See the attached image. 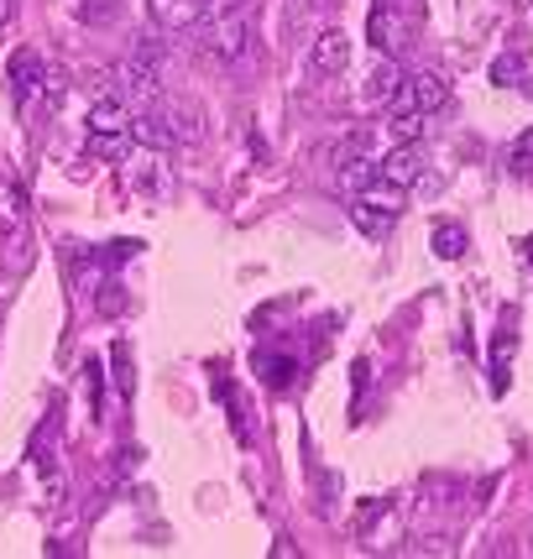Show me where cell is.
<instances>
[{"instance_id": "obj_1", "label": "cell", "mask_w": 533, "mask_h": 559, "mask_svg": "<svg viewBox=\"0 0 533 559\" xmlns=\"http://www.w3.org/2000/svg\"><path fill=\"white\" fill-rule=\"evenodd\" d=\"M194 32L220 63H246L257 52V0H210Z\"/></svg>"}, {"instance_id": "obj_2", "label": "cell", "mask_w": 533, "mask_h": 559, "mask_svg": "<svg viewBox=\"0 0 533 559\" xmlns=\"http://www.w3.org/2000/svg\"><path fill=\"white\" fill-rule=\"evenodd\" d=\"M403 204H408V189H398V183H388V178H371L362 194H356V204H351V219L362 225L366 236H382V230L398 225Z\"/></svg>"}, {"instance_id": "obj_3", "label": "cell", "mask_w": 533, "mask_h": 559, "mask_svg": "<svg viewBox=\"0 0 533 559\" xmlns=\"http://www.w3.org/2000/svg\"><path fill=\"white\" fill-rule=\"evenodd\" d=\"M110 79H116V90H110V95H121L126 105H142V110H152L157 95H163V69H157V63H146V58H137V52H131L126 63H116Z\"/></svg>"}, {"instance_id": "obj_4", "label": "cell", "mask_w": 533, "mask_h": 559, "mask_svg": "<svg viewBox=\"0 0 533 559\" xmlns=\"http://www.w3.org/2000/svg\"><path fill=\"white\" fill-rule=\"evenodd\" d=\"M445 99H450V84H445V73H435V69H429V73H413L408 84H403V90L392 95L388 116H424V121H429V116H435Z\"/></svg>"}, {"instance_id": "obj_5", "label": "cell", "mask_w": 533, "mask_h": 559, "mask_svg": "<svg viewBox=\"0 0 533 559\" xmlns=\"http://www.w3.org/2000/svg\"><path fill=\"white\" fill-rule=\"evenodd\" d=\"M424 168H429L424 142H403V146H392V152L377 157V178H388V183H398V189H413V183L424 178Z\"/></svg>"}, {"instance_id": "obj_6", "label": "cell", "mask_w": 533, "mask_h": 559, "mask_svg": "<svg viewBox=\"0 0 533 559\" xmlns=\"http://www.w3.org/2000/svg\"><path fill=\"white\" fill-rule=\"evenodd\" d=\"M5 73H11V95H16V105H26V99L48 84V69H43V58H37L32 48H16V52H11Z\"/></svg>"}, {"instance_id": "obj_7", "label": "cell", "mask_w": 533, "mask_h": 559, "mask_svg": "<svg viewBox=\"0 0 533 559\" xmlns=\"http://www.w3.org/2000/svg\"><path fill=\"white\" fill-rule=\"evenodd\" d=\"M131 136H137L142 146H152V152H173V146H178V131H173L168 110H157V105L131 116Z\"/></svg>"}, {"instance_id": "obj_8", "label": "cell", "mask_w": 533, "mask_h": 559, "mask_svg": "<svg viewBox=\"0 0 533 559\" xmlns=\"http://www.w3.org/2000/svg\"><path fill=\"white\" fill-rule=\"evenodd\" d=\"M152 5V22L163 26V32H194L204 22V5L210 0H146Z\"/></svg>"}, {"instance_id": "obj_9", "label": "cell", "mask_w": 533, "mask_h": 559, "mask_svg": "<svg viewBox=\"0 0 533 559\" xmlns=\"http://www.w3.org/2000/svg\"><path fill=\"white\" fill-rule=\"evenodd\" d=\"M309 63H315V73H345L351 69V37L345 32H319L309 43Z\"/></svg>"}, {"instance_id": "obj_10", "label": "cell", "mask_w": 533, "mask_h": 559, "mask_svg": "<svg viewBox=\"0 0 533 559\" xmlns=\"http://www.w3.org/2000/svg\"><path fill=\"white\" fill-rule=\"evenodd\" d=\"M131 105L121 95H99L95 110H90V131H131Z\"/></svg>"}, {"instance_id": "obj_11", "label": "cell", "mask_w": 533, "mask_h": 559, "mask_svg": "<svg viewBox=\"0 0 533 559\" xmlns=\"http://www.w3.org/2000/svg\"><path fill=\"white\" fill-rule=\"evenodd\" d=\"M429 246H435V257H445V262H461L471 236H465V225H455V219H439L435 230H429Z\"/></svg>"}, {"instance_id": "obj_12", "label": "cell", "mask_w": 533, "mask_h": 559, "mask_svg": "<svg viewBox=\"0 0 533 559\" xmlns=\"http://www.w3.org/2000/svg\"><path fill=\"white\" fill-rule=\"evenodd\" d=\"M408 84V73H403V63H382V69L366 79V99L371 105H392V95Z\"/></svg>"}, {"instance_id": "obj_13", "label": "cell", "mask_w": 533, "mask_h": 559, "mask_svg": "<svg viewBox=\"0 0 533 559\" xmlns=\"http://www.w3.org/2000/svg\"><path fill=\"white\" fill-rule=\"evenodd\" d=\"M512 314L502 319V330H497V341H491V392H508V361H512Z\"/></svg>"}, {"instance_id": "obj_14", "label": "cell", "mask_w": 533, "mask_h": 559, "mask_svg": "<svg viewBox=\"0 0 533 559\" xmlns=\"http://www.w3.org/2000/svg\"><path fill=\"white\" fill-rule=\"evenodd\" d=\"M131 146H137L131 131H90V152L105 157V163H126V157H131Z\"/></svg>"}, {"instance_id": "obj_15", "label": "cell", "mask_w": 533, "mask_h": 559, "mask_svg": "<svg viewBox=\"0 0 533 559\" xmlns=\"http://www.w3.org/2000/svg\"><path fill=\"white\" fill-rule=\"evenodd\" d=\"M131 189H137V194H163V189H168L163 157H142V168H131Z\"/></svg>"}, {"instance_id": "obj_16", "label": "cell", "mask_w": 533, "mask_h": 559, "mask_svg": "<svg viewBox=\"0 0 533 559\" xmlns=\"http://www.w3.org/2000/svg\"><path fill=\"white\" fill-rule=\"evenodd\" d=\"M257 366H262V382L272 392L293 388V377H298V361H293V356H257Z\"/></svg>"}, {"instance_id": "obj_17", "label": "cell", "mask_w": 533, "mask_h": 559, "mask_svg": "<svg viewBox=\"0 0 533 559\" xmlns=\"http://www.w3.org/2000/svg\"><path fill=\"white\" fill-rule=\"evenodd\" d=\"M121 16V0H79V22L84 26H110Z\"/></svg>"}, {"instance_id": "obj_18", "label": "cell", "mask_w": 533, "mask_h": 559, "mask_svg": "<svg viewBox=\"0 0 533 559\" xmlns=\"http://www.w3.org/2000/svg\"><path fill=\"white\" fill-rule=\"evenodd\" d=\"M16 225H22V194H16V183L0 178V236L16 230Z\"/></svg>"}, {"instance_id": "obj_19", "label": "cell", "mask_w": 533, "mask_h": 559, "mask_svg": "<svg viewBox=\"0 0 533 559\" xmlns=\"http://www.w3.org/2000/svg\"><path fill=\"white\" fill-rule=\"evenodd\" d=\"M388 136H392V146L424 142V116H388Z\"/></svg>"}, {"instance_id": "obj_20", "label": "cell", "mask_w": 533, "mask_h": 559, "mask_svg": "<svg viewBox=\"0 0 533 559\" xmlns=\"http://www.w3.org/2000/svg\"><path fill=\"white\" fill-rule=\"evenodd\" d=\"M518 73H523V58H518V52H502V58L491 63V84H512Z\"/></svg>"}, {"instance_id": "obj_21", "label": "cell", "mask_w": 533, "mask_h": 559, "mask_svg": "<svg viewBox=\"0 0 533 559\" xmlns=\"http://www.w3.org/2000/svg\"><path fill=\"white\" fill-rule=\"evenodd\" d=\"M110 356H116V388H121V397H131V350H126V345H116Z\"/></svg>"}, {"instance_id": "obj_22", "label": "cell", "mask_w": 533, "mask_h": 559, "mask_svg": "<svg viewBox=\"0 0 533 559\" xmlns=\"http://www.w3.org/2000/svg\"><path fill=\"white\" fill-rule=\"evenodd\" d=\"M529 163H533V126H529V131H523V136H518V142H512V168L523 173V168H529Z\"/></svg>"}, {"instance_id": "obj_23", "label": "cell", "mask_w": 533, "mask_h": 559, "mask_svg": "<svg viewBox=\"0 0 533 559\" xmlns=\"http://www.w3.org/2000/svg\"><path fill=\"white\" fill-rule=\"evenodd\" d=\"M11 22V0H0V26Z\"/></svg>"}, {"instance_id": "obj_24", "label": "cell", "mask_w": 533, "mask_h": 559, "mask_svg": "<svg viewBox=\"0 0 533 559\" xmlns=\"http://www.w3.org/2000/svg\"><path fill=\"white\" fill-rule=\"evenodd\" d=\"M529 257H533V241H529Z\"/></svg>"}]
</instances>
